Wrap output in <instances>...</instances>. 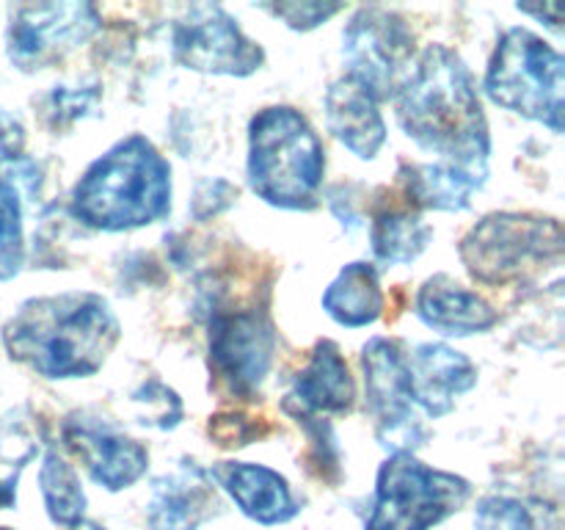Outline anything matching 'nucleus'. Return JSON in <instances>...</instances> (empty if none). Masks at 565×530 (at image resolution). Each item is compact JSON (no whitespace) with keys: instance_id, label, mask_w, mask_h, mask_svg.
Here are the masks:
<instances>
[{"instance_id":"obj_20","label":"nucleus","mask_w":565,"mask_h":530,"mask_svg":"<svg viewBox=\"0 0 565 530\" xmlns=\"http://www.w3.org/2000/svg\"><path fill=\"white\" fill-rule=\"evenodd\" d=\"M285 401L315 417L351 412L356 401V384L337 342L320 340L312 348L309 362L292 375V392Z\"/></svg>"},{"instance_id":"obj_31","label":"nucleus","mask_w":565,"mask_h":530,"mask_svg":"<svg viewBox=\"0 0 565 530\" xmlns=\"http://www.w3.org/2000/svg\"><path fill=\"white\" fill-rule=\"evenodd\" d=\"M207 431L218 447H246L270 434L268 425L257 423V420L241 412L215 414V417H210Z\"/></svg>"},{"instance_id":"obj_15","label":"nucleus","mask_w":565,"mask_h":530,"mask_svg":"<svg viewBox=\"0 0 565 530\" xmlns=\"http://www.w3.org/2000/svg\"><path fill=\"white\" fill-rule=\"evenodd\" d=\"M218 491L207 469L182 462L174 473L152 480L147 502L149 530H199L218 513Z\"/></svg>"},{"instance_id":"obj_24","label":"nucleus","mask_w":565,"mask_h":530,"mask_svg":"<svg viewBox=\"0 0 565 530\" xmlns=\"http://www.w3.org/2000/svg\"><path fill=\"white\" fill-rule=\"evenodd\" d=\"M39 489H42L47 517L55 524L70 530L81 528L83 517H86V491L77 478V469L66 462V456L55 445L44 451Z\"/></svg>"},{"instance_id":"obj_6","label":"nucleus","mask_w":565,"mask_h":530,"mask_svg":"<svg viewBox=\"0 0 565 530\" xmlns=\"http://www.w3.org/2000/svg\"><path fill=\"white\" fill-rule=\"evenodd\" d=\"M486 94L502 108L563 132L565 61L527 28H511L497 42L486 70Z\"/></svg>"},{"instance_id":"obj_13","label":"nucleus","mask_w":565,"mask_h":530,"mask_svg":"<svg viewBox=\"0 0 565 530\" xmlns=\"http://www.w3.org/2000/svg\"><path fill=\"white\" fill-rule=\"evenodd\" d=\"M64 447L86 467L94 484L108 491L130 489L149 467V451L94 414L75 412L61 428Z\"/></svg>"},{"instance_id":"obj_16","label":"nucleus","mask_w":565,"mask_h":530,"mask_svg":"<svg viewBox=\"0 0 565 530\" xmlns=\"http://www.w3.org/2000/svg\"><path fill=\"white\" fill-rule=\"evenodd\" d=\"M42 193V166L28 155H0V282L25 265V210Z\"/></svg>"},{"instance_id":"obj_23","label":"nucleus","mask_w":565,"mask_h":530,"mask_svg":"<svg viewBox=\"0 0 565 530\" xmlns=\"http://www.w3.org/2000/svg\"><path fill=\"white\" fill-rule=\"evenodd\" d=\"M434 230L412 208L384 202L375 208L370 243L381 265H412L428 248Z\"/></svg>"},{"instance_id":"obj_21","label":"nucleus","mask_w":565,"mask_h":530,"mask_svg":"<svg viewBox=\"0 0 565 530\" xmlns=\"http://www.w3.org/2000/svg\"><path fill=\"white\" fill-rule=\"evenodd\" d=\"M401 186L408 204L417 210H467L475 193L486 186L489 169L483 166H461L436 160V163H403Z\"/></svg>"},{"instance_id":"obj_32","label":"nucleus","mask_w":565,"mask_h":530,"mask_svg":"<svg viewBox=\"0 0 565 530\" xmlns=\"http://www.w3.org/2000/svg\"><path fill=\"white\" fill-rule=\"evenodd\" d=\"M237 199V188L232 186L230 180H221V177H210V180H202L193 191L191 199V213L193 219L207 221L213 215L224 213L226 208H232Z\"/></svg>"},{"instance_id":"obj_19","label":"nucleus","mask_w":565,"mask_h":530,"mask_svg":"<svg viewBox=\"0 0 565 530\" xmlns=\"http://www.w3.org/2000/svg\"><path fill=\"white\" fill-rule=\"evenodd\" d=\"M419 320L447 337L483 335L500 324V312L469 287L458 285L447 274L430 276L417 293Z\"/></svg>"},{"instance_id":"obj_3","label":"nucleus","mask_w":565,"mask_h":530,"mask_svg":"<svg viewBox=\"0 0 565 530\" xmlns=\"http://www.w3.org/2000/svg\"><path fill=\"white\" fill-rule=\"evenodd\" d=\"M171 210V166L141 132L116 141L72 191L70 213L103 232L141 230Z\"/></svg>"},{"instance_id":"obj_10","label":"nucleus","mask_w":565,"mask_h":530,"mask_svg":"<svg viewBox=\"0 0 565 530\" xmlns=\"http://www.w3.org/2000/svg\"><path fill=\"white\" fill-rule=\"evenodd\" d=\"M103 28L94 3H20L11 9L6 28V55L20 72L55 64Z\"/></svg>"},{"instance_id":"obj_34","label":"nucleus","mask_w":565,"mask_h":530,"mask_svg":"<svg viewBox=\"0 0 565 530\" xmlns=\"http://www.w3.org/2000/svg\"><path fill=\"white\" fill-rule=\"evenodd\" d=\"M22 144H25V130H22L20 119L0 108V155L3 158L22 155Z\"/></svg>"},{"instance_id":"obj_36","label":"nucleus","mask_w":565,"mask_h":530,"mask_svg":"<svg viewBox=\"0 0 565 530\" xmlns=\"http://www.w3.org/2000/svg\"><path fill=\"white\" fill-rule=\"evenodd\" d=\"M0 530H9V528H0Z\"/></svg>"},{"instance_id":"obj_5","label":"nucleus","mask_w":565,"mask_h":530,"mask_svg":"<svg viewBox=\"0 0 565 530\" xmlns=\"http://www.w3.org/2000/svg\"><path fill=\"white\" fill-rule=\"evenodd\" d=\"M461 263L480 285L527 282L563 263V226L533 213H491L463 235Z\"/></svg>"},{"instance_id":"obj_25","label":"nucleus","mask_w":565,"mask_h":530,"mask_svg":"<svg viewBox=\"0 0 565 530\" xmlns=\"http://www.w3.org/2000/svg\"><path fill=\"white\" fill-rule=\"evenodd\" d=\"M39 453V434L31 423L28 409H11L0 417V462L9 467L0 480V508H11L17 500V480L22 467Z\"/></svg>"},{"instance_id":"obj_27","label":"nucleus","mask_w":565,"mask_h":530,"mask_svg":"<svg viewBox=\"0 0 565 530\" xmlns=\"http://www.w3.org/2000/svg\"><path fill=\"white\" fill-rule=\"evenodd\" d=\"M475 530H539L527 502L508 495H486L475 508Z\"/></svg>"},{"instance_id":"obj_4","label":"nucleus","mask_w":565,"mask_h":530,"mask_svg":"<svg viewBox=\"0 0 565 530\" xmlns=\"http://www.w3.org/2000/svg\"><path fill=\"white\" fill-rule=\"evenodd\" d=\"M248 186L281 210H312L320 202L326 152L318 132L290 105L263 108L248 125Z\"/></svg>"},{"instance_id":"obj_14","label":"nucleus","mask_w":565,"mask_h":530,"mask_svg":"<svg viewBox=\"0 0 565 530\" xmlns=\"http://www.w3.org/2000/svg\"><path fill=\"white\" fill-rule=\"evenodd\" d=\"M408 386L414 406L428 417H445L456 409L463 392L478 386V368L467 353L445 346V342H419L406 353Z\"/></svg>"},{"instance_id":"obj_26","label":"nucleus","mask_w":565,"mask_h":530,"mask_svg":"<svg viewBox=\"0 0 565 530\" xmlns=\"http://www.w3.org/2000/svg\"><path fill=\"white\" fill-rule=\"evenodd\" d=\"M287 414L296 420L303 428V434L309 436V464L315 467V473L320 475L329 484H340L342 480V447L340 439H337L334 428H331L329 420L315 417V414L301 412L292 403H281Z\"/></svg>"},{"instance_id":"obj_30","label":"nucleus","mask_w":565,"mask_h":530,"mask_svg":"<svg viewBox=\"0 0 565 530\" xmlns=\"http://www.w3.org/2000/svg\"><path fill=\"white\" fill-rule=\"evenodd\" d=\"M132 401L147 406V417L141 420L143 425L169 431L182 420V401L163 381H147V384H141V390L132 392Z\"/></svg>"},{"instance_id":"obj_12","label":"nucleus","mask_w":565,"mask_h":530,"mask_svg":"<svg viewBox=\"0 0 565 530\" xmlns=\"http://www.w3.org/2000/svg\"><path fill=\"white\" fill-rule=\"evenodd\" d=\"M362 370L379 442L392 453H414L425 442V428L414 414L403 346L390 337H373L362 351Z\"/></svg>"},{"instance_id":"obj_2","label":"nucleus","mask_w":565,"mask_h":530,"mask_svg":"<svg viewBox=\"0 0 565 530\" xmlns=\"http://www.w3.org/2000/svg\"><path fill=\"white\" fill-rule=\"evenodd\" d=\"M119 337V318L92 290L28 298L3 326L9 357L44 379L94 375Z\"/></svg>"},{"instance_id":"obj_7","label":"nucleus","mask_w":565,"mask_h":530,"mask_svg":"<svg viewBox=\"0 0 565 530\" xmlns=\"http://www.w3.org/2000/svg\"><path fill=\"white\" fill-rule=\"evenodd\" d=\"M469 497L472 484L461 475L428 467L414 453H392L379 469L364 530H430L461 511Z\"/></svg>"},{"instance_id":"obj_18","label":"nucleus","mask_w":565,"mask_h":530,"mask_svg":"<svg viewBox=\"0 0 565 530\" xmlns=\"http://www.w3.org/2000/svg\"><path fill=\"white\" fill-rule=\"evenodd\" d=\"M326 121L337 141L359 160H373L386 144V121L379 99L351 75L331 83L326 94Z\"/></svg>"},{"instance_id":"obj_33","label":"nucleus","mask_w":565,"mask_h":530,"mask_svg":"<svg viewBox=\"0 0 565 530\" xmlns=\"http://www.w3.org/2000/svg\"><path fill=\"white\" fill-rule=\"evenodd\" d=\"M516 11L530 14L533 20H539L541 25L552 28L555 33H563V17H565V3L563 0H539V3H516Z\"/></svg>"},{"instance_id":"obj_17","label":"nucleus","mask_w":565,"mask_h":530,"mask_svg":"<svg viewBox=\"0 0 565 530\" xmlns=\"http://www.w3.org/2000/svg\"><path fill=\"white\" fill-rule=\"evenodd\" d=\"M210 478L235 500V506L248 519L259 524L290 522L301 511L285 475L265 464L221 462L210 469Z\"/></svg>"},{"instance_id":"obj_1","label":"nucleus","mask_w":565,"mask_h":530,"mask_svg":"<svg viewBox=\"0 0 565 530\" xmlns=\"http://www.w3.org/2000/svg\"><path fill=\"white\" fill-rule=\"evenodd\" d=\"M403 132L439 160L489 169L491 136L478 83L461 55L428 44L395 94Z\"/></svg>"},{"instance_id":"obj_8","label":"nucleus","mask_w":565,"mask_h":530,"mask_svg":"<svg viewBox=\"0 0 565 530\" xmlns=\"http://www.w3.org/2000/svg\"><path fill=\"white\" fill-rule=\"evenodd\" d=\"M342 55L351 66L348 75L362 83L379 103L395 99L417 59L414 31L395 11L364 6L342 33Z\"/></svg>"},{"instance_id":"obj_35","label":"nucleus","mask_w":565,"mask_h":530,"mask_svg":"<svg viewBox=\"0 0 565 530\" xmlns=\"http://www.w3.org/2000/svg\"><path fill=\"white\" fill-rule=\"evenodd\" d=\"M75 530H108V528H99V524H92V522H83L81 528H75Z\"/></svg>"},{"instance_id":"obj_9","label":"nucleus","mask_w":565,"mask_h":530,"mask_svg":"<svg viewBox=\"0 0 565 530\" xmlns=\"http://www.w3.org/2000/svg\"><path fill=\"white\" fill-rule=\"evenodd\" d=\"M171 55L204 75L248 77L265 64V50L215 3H193L171 25Z\"/></svg>"},{"instance_id":"obj_11","label":"nucleus","mask_w":565,"mask_h":530,"mask_svg":"<svg viewBox=\"0 0 565 530\" xmlns=\"http://www.w3.org/2000/svg\"><path fill=\"white\" fill-rule=\"evenodd\" d=\"M210 370L226 395L254 401L268 379L276 353V331L265 309L215 312L210 320Z\"/></svg>"},{"instance_id":"obj_28","label":"nucleus","mask_w":565,"mask_h":530,"mask_svg":"<svg viewBox=\"0 0 565 530\" xmlns=\"http://www.w3.org/2000/svg\"><path fill=\"white\" fill-rule=\"evenodd\" d=\"M99 105V88L97 86H55L53 92L44 97V116L53 130H64V127L75 125L83 116L94 114Z\"/></svg>"},{"instance_id":"obj_29","label":"nucleus","mask_w":565,"mask_h":530,"mask_svg":"<svg viewBox=\"0 0 565 530\" xmlns=\"http://www.w3.org/2000/svg\"><path fill=\"white\" fill-rule=\"evenodd\" d=\"M259 9L274 14L276 20H281L292 31L307 33L326 25L340 11H345V3H331V0H292V3H259Z\"/></svg>"},{"instance_id":"obj_22","label":"nucleus","mask_w":565,"mask_h":530,"mask_svg":"<svg viewBox=\"0 0 565 530\" xmlns=\"http://www.w3.org/2000/svg\"><path fill=\"white\" fill-rule=\"evenodd\" d=\"M323 309L331 320L348 329H362L384 315V290L379 271L370 263H351L326 287Z\"/></svg>"}]
</instances>
